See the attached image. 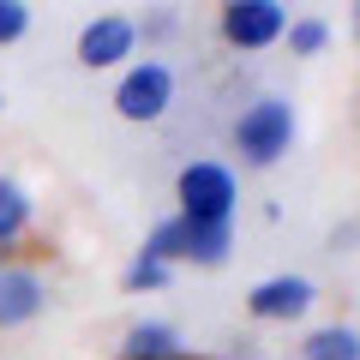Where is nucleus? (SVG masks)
Returning a JSON list of instances; mask_svg holds the SVG:
<instances>
[{
	"instance_id": "nucleus-10",
	"label": "nucleus",
	"mask_w": 360,
	"mask_h": 360,
	"mask_svg": "<svg viewBox=\"0 0 360 360\" xmlns=\"http://www.w3.org/2000/svg\"><path fill=\"white\" fill-rule=\"evenodd\" d=\"M234 252V222H186L180 217V264L222 270Z\"/></svg>"
},
{
	"instance_id": "nucleus-2",
	"label": "nucleus",
	"mask_w": 360,
	"mask_h": 360,
	"mask_svg": "<svg viewBox=\"0 0 360 360\" xmlns=\"http://www.w3.org/2000/svg\"><path fill=\"white\" fill-rule=\"evenodd\" d=\"M240 210V174L217 156H193L174 174V217L186 222H234Z\"/></svg>"
},
{
	"instance_id": "nucleus-5",
	"label": "nucleus",
	"mask_w": 360,
	"mask_h": 360,
	"mask_svg": "<svg viewBox=\"0 0 360 360\" xmlns=\"http://www.w3.org/2000/svg\"><path fill=\"white\" fill-rule=\"evenodd\" d=\"M312 307H319V283L300 270H283V276H264L246 288V312L258 324H300Z\"/></svg>"
},
{
	"instance_id": "nucleus-9",
	"label": "nucleus",
	"mask_w": 360,
	"mask_h": 360,
	"mask_svg": "<svg viewBox=\"0 0 360 360\" xmlns=\"http://www.w3.org/2000/svg\"><path fill=\"white\" fill-rule=\"evenodd\" d=\"M115 360H193V348H186V336H180L174 324H162V319H139L127 336H120Z\"/></svg>"
},
{
	"instance_id": "nucleus-6",
	"label": "nucleus",
	"mask_w": 360,
	"mask_h": 360,
	"mask_svg": "<svg viewBox=\"0 0 360 360\" xmlns=\"http://www.w3.org/2000/svg\"><path fill=\"white\" fill-rule=\"evenodd\" d=\"M139 54V30H132V13H96L78 30V66L84 72H115V66H132Z\"/></svg>"
},
{
	"instance_id": "nucleus-15",
	"label": "nucleus",
	"mask_w": 360,
	"mask_h": 360,
	"mask_svg": "<svg viewBox=\"0 0 360 360\" xmlns=\"http://www.w3.org/2000/svg\"><path fill=\"white\" fill-rule=\"evenodd\" d=\"M132 30H139V42H168L180 30V18L168 13V6H156V13H144V18H132Z\"/></svg>"
},
{
	"instance_id": "nucleus-4",
	"label": "nucleus",
	"mask_w": 360,
	"mask_h": 360,
	"mask_svg": "<svg viewBox=\"0 0 360 360\" xmlns=\"http://www.w3.org/2000/svg\"><path fill=\"white\" fill-rule=\"evenodd\" d=\"M288 6L283 0H229L217 13V37L229 42L234 54H258V49H270V42H283V30H288Z\"/></svg>"
},
{
	"instance_id": "nucleus-3",
	"label": "nucleus",
	"mask_w": 360,
	"mask_h": 360,
	"mask_svg": "<svg viewBox=\"0 0 360 360\" xmlns=\"http://www.w3.org/2000/svg\"><path fill=\"white\" fill-rule=\"evenodd\" d=\"M168 103H174V66H168V60L144 54V60L120 66V78H115V115L127 120V127H150V120H162Z\"/></svg>"
},
{
	"instance_id": "nucleus-14",
	"label": "nucleus",
	"mask_w": 360,
	"mask_h": 360,
	"mask_svg": "<svg viewBox=\"0 0 360 360\" xmlns=\"http://www.w3.org/2000/svg\"><path fill=\"white\" fill-rule=\"evenodd\" d=\"M30 25H37V6H30V0H0V49L25 42Z\"/></svg>"
},
{
	"instance_id": "nucleus-12",
	"label": "nucleus",
	"mask_w": 360,
	"mask_h": 360,
	"mask_svg": "<svg viewBox=\"0 0 360 360\" xmlns=\"http://www.w3.org/2000/svg\"><path fill=\"white\" fill-rule=\"evenodd\" d=\"M283 42H288V54H300V60H319V54L330 49V25H324V18H288Z\"/></svg>"
},
{
	"instance_id": "nucleus-11",
	"label": "nucleus",
	"mask_w": 360,
	"mask_h": 360,
	"mask_svg": "<svg viewBox=\"0 0 360 360\" xmlns=\"http://www.w3.org/2000/svg\"><path fill=\"white\" fill-rule=\"evenodd\" d=\"M300 360H360V330L348 319L319 324V330H307V342H300Z\"/></svg>"
},
{
	"instance_id": "nucleus-16",
	"label": "nucleus",
	"mask_w": 360,
	"mask_h": 360,
	"mask_svg": "<svg viewBox=\"0 0 360 360\" xmlns=\"http://www.w3.org/2000/svg\"><path fill=\"white\" fill-rule=\"evenodd\" d=\"M0 103H6V96H0Z\"/></svg>"
},
{
	"instance_id": "nucleus-7",
	"label": "nucleus",
	"mask_w": 360,
	"mask_h": 360,
	"mask_svg": "<svg viewBox=\"0 0 360 360\" xmlns=\"http://www.w3.org/2000/svg\"><path fill=\"white\" fill-rule=\"evenodd\" d=\"M49 312V276L25 258H6L0 264V330H25Z\"/></svg>"
},
{
	"instance_id": "nucleus-1",
	"label": "nucleus",
	"mask_w": 360,
	"mask_h": 360,
	"mask_svg": "<svg viewBox=\"0 0 360 360\" xmlns=\"http://www.w3.org/2000/svg\"><path fill=\"white\" fill-rule=\"evenodd\" d=\"M300 139V115L288 96H258V103H246L240 115H234L229 127V144L234 156H240L246 168H276L288 150H295Z\"/></svg>"
},
{
	"instance_id": "nucleus-8",
	"label": "nucleus",
	"mask_w": 360,
	"mask_h": 360,
	"mask_svg": "<svg viewBox=\"0 0 360 360\" xmlns=\"http://www.w3.org/2000/svg\"><path fill=\"white\" fill-rule=\"evenodd\" d=\"M37 234V198L18 174H0V258H18Z\"/></svg>"
},
{
	"instance_id": "nucleus-13",
	"label": "nucleus",
	"mask_w": 360,
	"mask_h": 360,
	"mask_svg": "<svg viewBox=\"0 0 360 360\" xmlns=\"http://www.w3.org/2000/svg\"><path fill=\"white\" fill-rule=\"evenodd\" d=\"M168 283H174V270L156 264V258H132V264L120 270V288H127V295H162Z\"/></svg>"
},
{
	"instance_id": "nucleus-17",
	"label": "nucleus",
	"mask_w": 360,
	"mask_h": 360,
	"mask_svg": "<svg viewBox=\"0 0 360 360\" xmlns=\"http://www.w3.org/2000/svg\"><path fill=\"white\" fill-rule=\"evenodd\" d=\"M0 264H6V258H0Z\"/></svg>"
}]
</instances>
